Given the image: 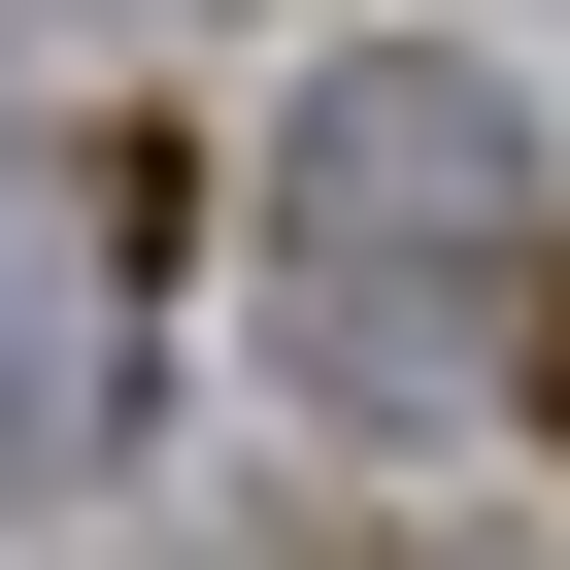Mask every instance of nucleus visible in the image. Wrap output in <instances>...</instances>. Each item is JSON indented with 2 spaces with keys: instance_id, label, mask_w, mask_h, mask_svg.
I'll return each instance as SVG.
<instances>
[{
  "instance_id": "obj_2",
  "label": "nucleus",
  "mask_w": 570,
  "mask_h": 570,
  "mask_svg": "<svg viewBox=\"0 0 570 570\" xmlns=\"http://www.w3.org/2000/svg\"><path fill=\"white\" fill-rule=\"evenodd\" d=\"M135 436V336H101V168L0 135V470H101Z\"/></svg>"
},
{
  "instance_id": "obj_1",
  "label": "nucleus",
  "mask_w": 570,
  "mask_h": 570,
  "mask_svg": "<svg viewBox=\"0 0 570 570\" xmlns=\"http://www.w3.org/2000/svg\"><path fill=\"white\" fill-rule=\"evenodd\" d=\"M537 303H570V202H537L503 68H436V35L303 68V135H268V336H303L370 436H436V403L537 370Z\"/></svg>"
}]
</instances>
